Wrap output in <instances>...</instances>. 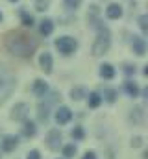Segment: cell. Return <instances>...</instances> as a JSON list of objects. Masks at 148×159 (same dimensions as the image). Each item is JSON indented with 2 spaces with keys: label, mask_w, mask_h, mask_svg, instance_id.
Returning a JSON list of instances; mask_svg holds the SVG:
<instances>
[{
  "label": "cell",
  "mask_w": 148,
  "mask_h": 159,
  "mask_svg": "<svg viewBox=\"0 0 148 159\" xmlns=\"http://www.w3.org/2000/svg\"><path fill=\"white\" fill-rule=\"evenodd\" d=\"M32 93L35 94L37 98H44V96L50 93V87H48V83H46L44 80L37 78V80H34V83H32Z\"/></svg>",
  "instance_id": "cell-11"
},
{
  "label": "cell",
  "mask_w": 148,
  "mask_h": 159,
  "mask_svg": "<svg viewBox=\"0 0 148 159\" xmlns=\"http://www.w3.org/2000/svg\"><path fill=\"white\" fill-rule=\"evenodd\" d=\"M106 15H108V19H120L122 17V7L118 6V4H109L108 6V9H106Z\"/></svg>",
  "instance_id": "cell-22"
},
{
  "label": "cell",
  "mask_w": 148,
  "mask_h": 159,
  "mask_svg": "<svg viewBox=\"0 0 148 159\" xmlns=\"http://www.w3.org/2000/svg\"><path fill=\"white\" fill-rule=\"evenodd\" d=\"M21 20H22V26H26V28H32L34 26V17L32 15H28V13H21Z\"/></svg>",
  "instance_id": "cell-24"
},
{
  "label": "cell",
  "mask_w": 148,
  "mask_h": 159,
  "mask_svg": "<svg viewBox=\"0 0 148 159\" xmlns=\"http://www.w3.org/2000/svg\"><path fill=\"white\" fill-rule=\"evenodd\" d=\"M87 106H89V109H98L102 104H104V100H102V94L98 93V91H91V93H87Z\"/></svg>",
  "instance_id": "cell-15"
},
{
  "label": "cell",
  "mask_w": 148,
  "mask_h": 159,
  "mask_svg": "<svg viewBox=\"0 0 148 159\" xmlns=\"http://www.w3.org/2000/svg\"><path fill=\"white\" fill-rule=\"evenodd\" d=\"M4 46L17 57H32L37 50V39L24 32H9L4 39Z\"/></svg>",
  "instance_id": "cell-1"
},
{
  "label": "cell",
  "mask_w": 148,
  "mask_h": 159,
  "mask_svg": "<svg viewBox=\"0 0 148 159\" xmlns=\"http://www.w3.org/2000/svg\"><path fill=\"white\" fill-rule=\"evenodd\" d=\"M102 94V100L106 102V104H115L117 102V98H118V91L117 89H113V87H106L104 89V93H100Z\"/></svg>",
  "instance_id": "cell-20"
},
{
  "label": "cell",
  "mask_w": 148,
  "mask_h": 159,
  "mask_svg": "<svg viewBox=\"0 0 148 159\" xmlns=\"http://www.w3.org/2000/svg\"><path fill=\"white\" fill-rule=\"evenodd\" d=\"M132 48H133V54H137L139 57H143L146 54V41L139 35H133V41H132Z\"/></svg>",
  "instance_id": "cell-16"
},
{
  "label": "cell",
  "mask_w": 148,
  "mask_h": 159,
  "mask_svg": "<svg viewBox=\"0 0 148 159\" xmlns=\"http://www.w3.org/2000/svg\"><path fill=\"white\" fill-rule=\"evenodd\" d=\"M28 113H30V106L26 102H19L13 106L11 109V120H17V122H22L24 119H28Z\"/></svg>",
  "instance_id": "cell-10"
},
{
  "label": "cell",
  "mask_w": 148,
  "mask_h": 159,
  "mask_svg": "<svg viewBox=\"0 0 148 159\" xmlns=\"http://www.w3.org/2000/svg\"><path fill=\"white\" fill-rule=\"evenodd\" d=\"M39 67L44 74H52V69H54V57L50 52H43L39 56Z\"/></svg>",
  "instance_id": "cell-12"
},
{
  "label": "cell",
  "mask_w": 148,
  "mask_h": 159,
  "mask_svg": "<svg viewBox=\"0 0 148 159\" xmlns=\"http://www.w3.org/2000/svg\"><path fill=\"white\" fill-rule=\"evenodd\" d=\"M21 146V137L15 133H7L0 139V152L2 154H13Z\"/></svg>",
  "instance_id": "cell-5"
},
{
  "label": "cell",
  "mask_w": 148,
  "mask_h": 159,
  "mask_svg": "<svg viewBox=\"0 0 148 159\" xmlns=\"http://www.w3.org/2000/svg\"><path fill=\"white\" fill-rule=\"evenodd\" d=\"M69 135H71V139H72L74 143H81V141L87 137L85 128H83L81 124H74L72 128H71V131H69Z\"/></svg>",
  "instance_id": "cell-17"
},
{
  "label": "cell",
  "mask_w": 148,
  "mask_h": 159,
  "mask_svg": "<svg viewBox=\"0 0 148 159\" xmlns=\"http://www.w3.org/2000/svg\"><path fill=\"white\" fill-rule=\"evenodd\" d=\"M0 159H2V152H0Z\"/></svg>",
  "instance_id": "cell-34"
},
{
  "label": "cell",
  "mask_w": 148,
  "mask_h": 159,
  "mask_svg": "<svg viewBox=\"0 0 148 159\" xmlns=\"http://www.w3.org/2000/svg\"><path fill=\"white\" fill-rule=\"evenodd\" d=\"M87 96V89L83 87V85H76L71 89V98H72L74 102H80V100H83Z\"/></svg>",
  "instance_id": "cell-21"
},
{
  "label": "cell",
  "mask_w": 148,
  "mask_h": 159,
  "mask_svg": "<svg viewBox=\"0 0 148 159\" xmlns=\"http://www.w3.org/2000/svg\"><path fill=\"white\" fill-rule=\"evenodd\" d=\"M130 122H133V124H145V109L141 106H137V107H133L130 111Z\"/></svg>",
  "instance_id": "cell-19"
},
{
  "label": "cell",
  "mask_w": 148,
  "mask_h": 159,
  "mask_svg": "<svg viewBox=\"0 0 148 159\" xmlns=\"http://www.w3.org/2000/svg\"><path fill=\"white\" fill-rule=\"evenodd\" d=\"M98 74H100V78H104V80H113L117 76V69L111 63H102L100 69H98Z\"/></svg>",
  "instance_id": "cell-18"
},
{
  "label": "cell",
  "mask_w": 148,
  "mask_h": 159,
  "mask_svg": "<svg viewBox=\"0 0 148 159\" xmlns=\"http://www.w3.org/2000/svg\"><path fill=\"white\" fill-rule=\"evenodd\" d=\"M130 146H132V148H143V146H145V137H141V135H135V137H132V143H130Z\"/></svg>",
  "instance_id": "cell-25"
},
{
  "label": "cell",
  "mask_w": 148,
  "mask_h": 159,
  "mask_svg": "<svg viewBox=\"0 0 148 159\" xmlns=\"http://www.w3.org/2000/svg\"><path fill=\"white\" fill-rule=\"evenodd\" d=\"M56 48L59 50V54L63 56H71L78 50V41L74 37H69V35H63V37H58L56 39Z\"/></svg>",
  "instance_id": "cell-4"
},
{
  "label": "cell",
  "mask_w": 148,
  "mask_h": 159,
  "mask_svg": "<svg viewBox=\"0 0 148 159\" xmlns=\"http://www.w3.org/2000/svg\"><path fill=\"white\" fill-rule=\"evenodd\" d=\"M9 2H19V0H9Z\"/></svg>",
  "instance_id": "cell-32"
},
{
  "label": "cell",
  "mask_w": 148,
  "mask_h": 159,
  "mask_svg": "<svg viewBox=\"0 0 148 159\" xmlns=\"http://www.w3.org/2000/svg\"><path fill=\"white\" fill-rule=\"evenodd\" d=\"M111 46V34L108 28H100L98 30V37L93 44V56L98 57V56H104Z\"/></svg>",
  "instance_id": "cell-2"
},
{
  "label": "cell",
  "mask_w": 148,
  "mask_h": 159,
  "mask_svg": "<svg viewBox=\"0 0 148 159\" xmlns=\"http://www.w3.org/2000/svg\"><path fill=\"white\" fill-rule=\"evenodd\" d=\"M26 159H43V154H41L39 148H34V150H30L26 154Z\"/></svg>",
  "instance_id": "cell-28"
},
{
  "label": "cell",
  "mask_w": 148,
  "mask_h": 159,
  "mask_svg": "<svg viewBox=\"0 0 148 159\" xmlns=\"http://www.w3.org/2000/svg\"><path fill=\"white\" fill-rule=\"evenodd\" d=\"M0 20H2V13H0Z\"/></svg>",
  "instance_id": "cell-33"
},
{
  "label": "cell",
  "mask_w": 148,
  "mask_h": 159,
  "mask_svg": "<svg viewBox=\"0 0 148 159\" xmlns=\"http://www.w3.org/2000/svg\"><path fill=\"white\" fill-rule=\"evenodd\" d=\"M122 70H124V74H126V76H135L137 67H135V65H132V63H124V65H122Z\"/></svg>",
  "instance_id": "cell-26"
},
{
  "label": "cell",
  "mask_w": 148,
  "mask_h": 159,
  "mask_svg": "<svg viewBox=\"0 0 148 159\" xmlns=\"http://www.w3.org/2000/svg\"><path fill=\"white\" fill-rule=\"evenodd\" d=\"M122 91H124L130 98H139V94H141V87H139V83H135L133 80H126V81L122 83Z\"/></svg>",
  "instance_id": "cell-14"
},
{
  "label": "cell",
  "mask_w": 148,
  "mask_h": 159,
  "mask_svg": "<svg viewBox=\"0 0 148 159\" xmlns=\"http://www.w3.org/2000/svg\"><path fill=\"white\" fill-rule=\"evenodd\" d=\"M37 135V122L35 120H32L30 117L28 119H24L21 122V131H19V137H22V139H34Z\"/></svg>",
  "instance_id": "cell-8"
},
{
  "label": "cell",
  "mask_w": 148,
  "mask_h": 159,
  "mask_svg": "<svg viewBox=\"0 0 148 159\" xmlns=\"http://www.w3.org/2000/svg\"><path fill=\"white\" fill-rule=\"evenodd\" d=\"M59 152H61V157L63 159H74L78 157V143H63L61 144V148H59Z\"/></svg>",
  "instance_id": "cell-13"
},
{
  "label": "cell",
  "mask_w": 148,
  "mask_h": 159,
  "mask_svg": "<svg viewBox=\"0 0 148 159\" xmlns=\"http://www.w3.org/2000/svg\"><path fill=\"white\" fill-rule=\"evenodd\" d=\"M78 159H98V152L96 150H85L81 154V157H78Z\"/></svg>",
  "instance_id": "cell-27"
},
{
  "label": "cell",
  "mask_w": 148,
  "mask_h": 159,
  "mask_svg": "<svg viewBox=\"0 0 148 159\" xmlns=\"http://www.w3.org/2000/svg\"><path fill=\"white\" fill-rule=\"evenodd\" d=\"M13 87H15V80L7 74H0V104L11 94Z\"/></svg>",
  "instance_id": "cell-9"
},
{
  "label": "cell",
  "mask_w": 148,
  "mask_h": 159,
  "mask_svg": "<svg viewBox=\"0 0 148 159\" xmlns=\"http://www.w3.org/2000/svg\"><path fill=\"white\" fill-rule=\"evenodd\" d=\"M80 4H81V0H65V6H67L69 9H76Z\"/></svg>",
  "instance_id": "cell-30"
},
{
  "label": "cell",
  "mask_w": 148,
  "mask_h": 159,
  "mask_svg": "<svg viewBox=\"0 0 148 159\" xmlns=\"http://www.w3.org/2000/svg\"><path fill=\"white\" fill-rule=\"evenodd\" d=\"M52 96L56 98V96H58V93H52ZM54 98H48V100H44V102H39V106H37V119H39V122L46 124V122L50 120L52 102H54Z\"/></svg>",
  "instance_id": "cell-7"
},
{
  "label": "cell",
  "mask_w": 148,
  "mask_h": 159,
  "mask_svg": "<svg viewBox=\"0 0 148 159\" xmlns=\"http://www.w3.org/2000/svg\"><path fill=\"white\" fill-rule=\"evenodd\" d=\"M44 144L50 152H59L63 144V131L59 128H50L44 135Z\"/></svg>",
  "instance_id": "cell-3"
},
{
  "label": "cell",
  "mask_w": 148,
  "mask_h": 159,
  "mask_svg": "<svg viewBox=\"0 0 148 159\" xmlns=\"http://www.w3.org/2000/svg\"><path fill=\"white\" fill-rule=\"evenodd\" d=\"M139 26H141L143 32H146L148 30V17L146 15H141V17H139Z\"/></svg>",
  "instance_id": "cell-29"
},
{
  "label": "cell",
  "mask_w": 148,
  "mask_h": 159,
  "mask_svg": "<svg viewBox=\"0 0 148 159\" xmlns=\"http://www.w3.org/2000/svg\"><path fill=\"white\" fill-rule=\"evenodd\" d=\"M72 119H74V113L69 106H58V107H56V111H54V120H56L58 126H67V124L72 122Z\"/></svg>",
  "instance_id": "cell-6"
},
{
  "label": "cell",
  "mask_w": 148,
  "mask_h": 159,
  "mask_svg": "<svg viewBox=\"0 0 148 159\" xmlns=\"http://www.w3.org/2000/svg\"><path fill=\"white\" fill-rule=\"evenodd\" d=\"M46 4H48L46 0H44V2H37V11H44V7H46Z\"/></svg>",
  "instance_id": "cell-31"
},
{
  "label": "cell",
  "mask_w": 148,
  "mask_h": 159,
  "mask_svg": "<svg viewBox=\"0 0 148 159\" xmlns=\"http://www.w3.org/2000/svg\"><path fill=\"white\" fill-rule=\"evenodd\" d=\"M39 32H41V35H50L52 32H54V22L50 20V19H44L43 22H41V26H39Z\"/></svg>",
  "instance_id": "cell-23"
},
{
  "label": "cell",
  "mask_w": 148,
  "mask_h": 159,
  "mask_svg": "<svg viewBox=\"0 0 148 159\" xmlns=\"http://www.w3.org/2000/svg\"><path fill=\"white\" fill-rule=\"evenodd\" d=\"M56 159H63V157H56Z\"/></svg>",
  "instance_id": "cell-35"
}]
</instances>
